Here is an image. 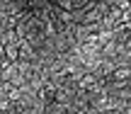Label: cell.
Returning <instances> with one entry per match:
<instances>
[{
	"label": "cell",
	"instance_id": "obj_1",
	"mask_svg": "<svg viewBox=\"0 0 131 114\" xmlns=\"http://www.w3.org/2000/svg\"><path fill=\"white\" fill-rule=\"evenodd\" d=\"M22 41H24V39L19 37L17 29H7V32L0 34V44H3V46H19Z\"/></svg>",
	"mask_w": 131,
	"mask_h": 114
}]
</instances>
